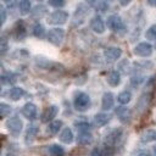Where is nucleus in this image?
<instances>
[{
	"mask_svg": "<svg viewBox=\"0 0 156 156\" xmlns=\"http://www.w3.org/2000/svg\"><path fill=\"white\" fill-rule=\"evenodd\" d=\"M73 106L79 112L87 111L89 108V106H90V98H89V95L87 93H84V91L76 93L74 99H73Z\"/></svg>",
	"mask_w": 156,
	"mask_h": 156,
	"instance_id": "nucleus-1",
	"label": "nucleus"
},
{
	"mask_svg": "<svg viewBox=\"0 0 156 156\" xmlns=\"http://www.w3.org/2000/svg\"><path fill=\"white\" fill-rule=\"evenodd\" d=\"M6 128L9 130V133L12 135V136H18L20 133L22 132V128H23V122L20 117L15 116V117H11L6 121Z\"/></svg>",
	"mask_w": 156,
	"mask_h": 156,
	"instance_id": "nucleus-2",
	"label": "nucleus"
},
{
	"mask_svg": "<svg viewBox=\"0 0 156 156\" xmlns=\"http://www.w3.org/2000/svg\"><path fill=\"white\" fill-rule=\"evenodd\" d=\"M65 38V30L62 28H52L48 32L46 39L49 43H51L55 46H60L62 40Z\"/></svg>",
	"mask_w": 156,
	"mask_h": 156,
	"instance_id": "nucleus-3",
	"label": "nucleus"
},
{
	"mask_svg": "<svg viewBox=\"0 0 156 156\" xmlns=\"http://www.w3.org/2000/svg\"><path fill=\"white\" fill-rule=\"evenodd\" d=\"M121 136H122V129H119V128L111 129L108 133H106V135H105V138H104V144H105V146L108 147V149L113 147V146L118 143V140L121 139Z\"/></svg>",
	"mask_w": 156,
	"mask_h": 156,
	"instance_id": "nucleus-4",
	"label": "nucleus"
},
{
	"mask_svg": "<svg viewBox=\"0 0 156 156\" xmlns=\"http://www.w3.org/2000/svg\"><path fill=\"white\" fill-rule=\"evenodd\" d=\"M68 20V13L63 10H56L54 11L50 16H49V20L48 22L50 24H63L66 23Z\"/></svg>",
	"mask_w": 156,
	"mask_h": 156,
	"instance_id": "nucleus-5",
	"label": "nucleus"
},
{
	"mask_svg": "<svg viewBox=\"0 0 156 156\" xmlns=\"http://www.w3.org/2000/svg\"><path fill=\"white\" fill-rule=\"evenodd\" d=\"M115 113L117 115L118 119L123 123V124H129L132 122L133 118V113L128 107H123V106H118L115 110Z\"/></svg>",
	"mask_w": 156,
	"mask_h": 156,
	"instance_id": "nucleus-6",
	"label": "nucleus"
},
{
	"mask_svg": "<svg viewBox=\"0 0 156 156\" xmlns=\"http://www.w3.org/2000/svg\"><path fill=\"white\" fill-rule=\"evenodd\" d=\"M106 26L113 32H119L123 28V21L118 15H110L106 20Z\"/></svg>",
	"mask_w": 156,
	"mask_h": 156,
	"instance_id": "nucleus-7",
	"label": "nucleus"
},
{
	"mask_svg": "<svg viewBox=\"0 0 156 156\" xmlns=\"http://www.w3.org/2000/svg\"><path fill=\"white\" fill-rule=\"evenodd\" d=\"M134 54L136 56H140V57H149L152 54V45L149 44V43H146V41L139 43L134 48Z\"/></svg>",
	"mask_w": 156,
	"mask_h": 156,
	"instance_id": "nucleus-8",
	"label": "nucleus"
},
{
	"mask_svg": "<svg viewBox=\"0 0 156 156\" xmlns=\"http://www.w3.org/2000/svg\"><path fill=\"white\" fill-rule=\"evenodd\" d=\"M58 112V107L56 105H51V106H48L43 112H41V116H40V119L43 123H48V122H52V119L56 117Z\"/></svg>",
	"mask_w": 156,
	"mask_h": 156,
	"instance_id": "nucleus-9",
	"label": "nucleus"
},
{
	"mask_svg": "<svg viewBox=\"0 0 156 156\" xmlns=\"http://www.w3.org/2000/svg\"><path fill=\"white\" fill-rule=\"evenodd\" d=\"M121 56H122V49H119V48L110 46V48H106V49L104 50V57H105L106 61H108V62L117 61Z\"/></svg>",
	"mask_w": 156,
	"mask_h": 156,
	"instance_id": "nucleus-10",
	"label": "nucleus"
},
{
	"mask_svg": "<svg viewBox=\"0 0 156 156\" xmlns=\"http://www.w3.org/2000/svg\"><path fill=\"white\" fill-rule=\"evenodd\" d=\"M21 113H22V116L26 117L27 119L33 121V119H35V117H37L38 110H37V106H35L33 102H27V104H24L23 107L21 108Z\"/></svg>",
	"mask_w": 156,
	"mask_h": 156,
	"instance_id": "nucleus-11",
	"label": "nucleus"
},
{
	"mask_svg": "<svg viewBox=\"0 0 156 156\" xmlns=\"http://www.w3.org/2000/svg\"><path fill=\"white\" fill-rule=\"evenodd\" d=\"M90 28L93 32L98 33V34H102L105 32V22L102 21L101 16L95 15L91 20H90Z\"/></svg>",
	"mask_w": 156,
	"mask_h": 156,
	"instance_id": "nucleus-12",
	"label": "nucleus"
},
{
	"mask_svg": "<svg viewBox=\"0 0 156 156\" xmlns=\"http://www.w3.org/2000/svg\"><path fill=\"white\" fill-rule=\"evenodd\" d=\"M88 13H89V7L88 6H85L84 4L78 5L77 9H76V12H74V22L78 23V24L84 22Z\"/></svg>",
	"mask_w": 156,
	"mask_h": 156,
	"instance_id": "nucleus-13",
	"label": "nucleus"
},
{
	"mask_svg": "<svg viewBox=\"0 0 156 156\" xmlns=\"http://www.w3.org/2000/svg\"><path fill=\"white\" fill-rule=\"evenodd\" d=\"M150 100H151V94L144 93L143 95H140V98L138 99V102L135 105V107H136V110H138L139 113H143L147 108V106L150 104Z\"/></svg>",
	"mask_w": 156,
	"mask_h": 156,
	"instance_id": "nucleus-14",
	"label": "nucleus"
},
{
	"mask_svg": "<svg viewBox=\"0 0 156 156\" xmlns=\"http://www.w3.org/2000/svg\"><path fill=\"white\" fill-rule=\"evenodd\" d=\"M113 105H115V96H113V94L110 93V91L104 93L102 99H101V108L104 111H108V110H111L113 107Z\"/></svg>",
	"mask_w": 156,
	"mask_h": 156,
	"instance_id": "nucleus-15",
	"label": "nucleus"
},
{
	"mask_svg": "<svg viewBox=\"0 0 156 156\" xmlns=\"http://www.w3.org/2000/svg\"><path fill=\"white\" fill-rule=\"evenodd\" d=\"M24 94H26V91L23 90V88H21V87H12L11 89L7 90L6 96H7V99H10L12 101H18Z\"/></svg>",
	"mask_w": 156,
	"mask_h": 156,
	"instance_id": "nucleus-16",
	"label": "nucleus"
},
{
	"mask_svg": "<svg viewBox=\"0 0 156 156\" xmlns=\"http://www.w3.org/2000/svg\"><path fill=\"white\" fill-rule=\"evenodd\" d=\"M39 133V127L37 126H29L27 128V132H26V135H24V143L26 144H30L34 141V139L37 138Z\"/></svg>",
	"mask_w": 156,
	"mask_h": 156,
	"instance_id": "nucleus-17",
	"label": "nucleus"
},
{
	"mask_svg": "<svg viewBox=\"0 0 156 156\" xmlns=\"http://www.w3.org/2000/svg\"><path fill=\"white\" fill-rule=\"evenodd\" d=\"M140 141L144 144L156 141V129H146L140 135Z\"/></svg>",
	"mask_w": 156,
	"mask_h": 156,
	"instance_id": "nucleus-18",
	"label": "nucleus"
},
{
	"mask_svg": "<svg viewBox=\"0 0 156 156\" xmlns=\"http://www.w3.org/2000/svg\"><path fill=\"white\" fill-rule=\"evenodd\" d=\"M73 132H72V129L71 128H63L62 129V132L60 133V135H58V139H60V141L61 143H63V144H71L72 141H73Z\"/></svg>",
	"mask_w": 156,
	"mask_h": 156,
	"instance_id": "nucleus-19",
	"label": "nucleus"
},
{
	"mask_svg": "<svg viewBox=\"0 0 156 156\" xmlns=\"http://www.w3.org/2000/svg\"><path fill=\"white\" fill-rule=\"evenodd\" d=\"M106 80L111 87H117L121 83V73H119V71H111L107 74Z\"/></svg>",
	"mask_w": 156,
	"mask_h": 156,
	"instance_id": "nucleus-20",
	"label": "nucleus"
},
{
	"mask_svg": "<svg viewBox=\"0 0 156 156\" xmlns=\"http://www.w3.org/2000/svg\"><path fill=\"white\" fill-rule=\"evenodd\" d=\"M77 143L79 145H89L93 143V135L90 132H82L77 135Z\"/></svg>",
	"mask_w": 156,
	"mask_h": 156,
	"instance_id": "nucleus-21",
	"label": "nucleus"
},
{
	"mask_svg": "<svg viewBox=\"0 0 156 156\" xmlns=\"http://www.w3.org/2000/svg\"><path fill=\"white\" fill-rule=\"evenodd\" d=\"M110 121H111V116L108 113H104V112H100V113L95 115V117H94V122L98 127H102V126L107 124Z\"/></svg>",
	"mask_w": 156,
	"mask_h": 156,
	"instance_id": "nucleus-22",
	"label": "nucleus"
},
{
	"mask_svg": "<svg viewBox=\"0 0 156 156\" xmlns=\"http://www.w3.org/2000/svg\"><path fill=\"white\" fill-rule=\"evenodd\" d=\"M13 34H15V38H16L17 40H21V39H23V38L26 37L27 32H26V27H24V24H23L22 21L17 22V24L15 26V28H13Z\"/></svg>",
	"mask_w": 156,
	"mask_h": 156,
	"instance_id": "nucleus-23",
	"label": "nucleus"
},
{
	"mask_svg": "<svg viewBox=\"0 0 156 156\" xmlns=\"http://www.w3.org/2000/svg\"><path fill=\"white\" fill-rule=\"evenodd\" d=\"M46 12H48L46 6L43 5V4H38V5H35V6L33 7V10H32V16L35 17V18H41L43 16L46 15Z\"/></svg>",
	"mask_w": 156,
	"mask_h": 156,
	"instance_id": "nucleus-24",
	"label": "nucleus"
},
{
	"mask_svg": "<svg viewBox=\"0 0 156 156\" xmlns=\"http://www.w3.org/2000/svg\"><path fill=\"white\" fill-rule=\"evenodd\" d=\"M49 154L51 156H65V149L58 144H52L49 146Z\"/></svg>",
	"mask_w": 156,
	"mask_h": 156,
	"instance_id": "nucleus-25",
	"label": "nucleus"
},
{
	"mask_svg": "<svg viewBox=\"0 0 156 156\" xmlns=\"http://www.w3.org/2000/svg\"><path fill=\"white\" fill-rule=\"evenodd\" d=\"M130 100H132V93L128 91V90H124V91H122L117 95V101L121 105H127Z\"/></svg>",
	"mask_w": 156,
	"mask_h": 156,
	"instance_id": "nucleus-26",
	"label": "nucleus"
},
{
	"mask_svg": "<svg viewBox=\"0 0 156 156\" xmlns=\"http://www.w3.org/2000/svg\"><path fill=\"white\" fill-rule=\"evenodd\" d=\"M30 7H32V5H30V1H28V0H22V1L18 2V9H20L21 15H27V13H29Z\"/></svg>",
	"mask_w": 156,
	"mask_h": 156,
	"instance_id": "nucleus-27",
	"label": "nucleus"
},
{
	"mask_svg": "<svg viewBox=\"0 0 156 156\" xmlns=\"http://www.w3.org/2000/svg\"><path fill=\"white\" fill-rule=\"evenodd\" d=\"M0 79H1L2 85H10V84H13L16 82V76L12 73H6V74H2Z\"/></svg>",
	"mask_w": 156,
	"mask_h": 156,
	"instance_id": "nucleus-28",
	"label": "nucleus"
},
{
	"mask_svg": "<svg viewBox=\"0 0 156 156\" xmlns=\"http://www.w3.org/2000/svg\"><path fill=\"white\" fill-rule=\"evenodd\" d=\"M61 127H62V121H60V119L52 121L51 123H49L48 130H49L51 134H56V133H58V130H60Z\"/></svg>",
	"mask_w": 156,
	"mask_h": 156,
	"instance_id": "nucleus-29",
	"label": "nucleus"
},
{
	"mask_svg": "<svg viewBox=\"0 0 156 156\" xmlns=\"http://www.w3.org/2000/svg\"><path fill=\"white\" fill-rule=\"evenodd\" d=\"M74 126L78 130V133H82V132H89L90 129V124L85 121H76L74 122Z\"/></svg>",
	"mask_w": 156,
	"mask_h": 156,
	"instance_id": "nucleus-30",
	"label": "nucleus"
},
{
	"mask_svg": "<svg viewBox=\"0 0 156 156\" xmlns=\"http://www.w3.org/2000/svg\"><path fill=\"white\" fill-rule=\"evenodd\" d=\"M90 6H93L96 11H106L108 7V4L106 1H91L89 2Z\"/></svg>",
	"mask_w": 156,
	"mask_h": 156,
	"instance_id": "nucleus-31",
	"label": "nucleus"
},
{
	"mask_svg": "<svg viewBox=\"0 0 156 156\" xmlns=\"http://www.w3.org/2000/svg\"><path fill=\"white\" fill-rule=\"evenodd\" d=\"M44 33H45V28L41 23H37L34 27H33V35L37 37V38H43L44 37Z\"/></svg>",
	"mask_w": 156,
	"mask_h": 156,
	"instance_id": "nucleus-32",
	"label": "nucleus"
},
{
	"mask_svg": "<svg viewBox=\"0 0 156 156\" xmlns=\"http://www.w3.org/2000/svg\"><path fill=\"white\" fill-rule=\"evenodd\" d=\"M11 111H12V108H11L10 105H7V104H5V102H1V104H0V116H1L2 118L7 117V116L11 113Z\"/></svg>",
	"mask_w": 156,
	"mask_h": 156,
	"instance_id": "nucleus-33",
	"label": "nucleus"
},
{
	"mask_svg": "<svg viewBox=\"0 0 156 156\" xmlns=\"http://www.w3.org/2000/svg\"><path fill=\"white\" fill-rule=\"evenodd\" d=\"M145 37L149 40H155L156 39V24H152V26L149 27V29H146Z\"/></svg>",
	"mask_w": 156,
	"mask_h": 156,
	"instance_id": "nucleus-34",
	"label": "nucleus"
},
{
	"mask_svg": "<svg viewBox=\"0 0 156 156\" xmlns=\"http://www.w3.org/2000/svg\"><path fill=\"white\" fill-rule=\"evenodd\" d=\"M9 49V44H7V39L5 37L0 38V54L4 55Z\"/></svg>",
	"mask_w": 156,
	"mask_h": 156,
	"instance_id": "nucleus-35",
	"label": "nucleus"
},
{
	"mask_svg": "<svg viewBox=\"0 0 156 156\" xmlns=\"http://www.w3.org/2000/svg\"><path fill=\"white\" fill-rule=\"evenodd\" d=\"M48 4L50 5V6H54V7H63L65 5H66V2L63 1V0H49L48 1Z\"/></svg>",
	"mask_w": 156,
	"mask_h": 156,
	"instance_id": "nucleus-36",
	"label": "nucleus"
},
{
	"mask_svg": "<svg viewBox=\"0 0 156 156\" xmlns=\"http://www.w3.org/2000/svg\"><path fill=\"white\" fill-rule=\"evenodd\" d=\"M0 20H1V26H4L5 24V22H6V9L4 7V5L1 4L0 5Z\"/></svg>",
	"mask_w": 156,
	"mask_h": 156,
	"instance_id": "nucleus-37",
	"label": "nucleus"
},
{
	"mask_svg": "<svg viewBox=\"0 0 156 156\" xmlns=\"http://www.w3.org/2000/svg\"><path fill=\"white\" fill-rule=\"evenodd\" d=\"M144 80V78L141 77V76H133L132 78H130V83H132V85H138L140 82H143Z\"/></svg>",
	"mask_w": 156,
	"mask_h": 156,
	"instance_id": "nucleus-38",
	"label": "nucleus"
},
{
	"mask_svg": "<svg viewBox=\"0 0 156 156\" xmlns=\"http://www.w3.org/2000/svg\"><path fill=\"white\" fill-rule=\"evenodd\" d=\"M90 156H105V155L102 154V151L99 147H94L90 152Z\"/></svg>",
	"mask_w": 156,
	"mask_h": 156,
	"instance_id": "nucleus-39",
	"label": "nucleus"
},
{
	"mask_svg": "<svg viewBox=\"0 0 156 156\" xmlns=\"http://www.w3.org/2000/svg\"><path fill=\"white\" fill-rule=\"evenodd\" d=\"M138 156H151V155L147 150H140V151H138Z\"/></svg>",
	"mask_w": 156,
	"mask_h": 156,
	"instance_id": "nucleus-40",
	"label": "nucleus"
},
{
	"mask_svg": "<svg viewBox=\"0 0 156 156\" xmlns=\"http://www.w3.org/2000/svg\"><path fill=\"white\" fill-rule=\"evenodd\" d=\"M147 4L150 6H156V0H147Z\"/></svg>",
	"mask_w": 156,
	"mask_h": 156,
	"instance_id": "nucleus-41",
	"label": "nucleus"
},
{
	"mask_svg": "<svg viewBox=\"0 0 156 156\" xmlns=\"http://www.w3.org/2000/svg\"><path fill=\"white\" fill-rule=\"evenodd\" d=\"M121 4H122V5H128L129 1H121Z\"/></svg>",
	"mask_w": 156,
	"mask_h": 156,
	"instance_id": "nucleus-42",
	"label": "nucleus"
},
{
	"mask_svg": "<svg viewBox=\"0 0 156 156\" xmlns=\"http://www.w3.org/2000/svg\"><path fill=\"white\" fill-rule=\"evenodd\" d=\"M154 156H156V146H154Z\"/></svg>",
	"mask_w": 156,
	"mask_h": 156,
	"instance_id": "nucleus-43",
	"label": "nucleus"
},
{
	"mask_svg": "<svg viewBox=\"0 0 156 156\" xmlns=\"http://www.w3.org/2000/svg\"><path fill=\"white\" fill-rule=\"evenodd\" d=\"M2 156H11V155H2Z\"/></svg>",
	"mask_w": 156,
	"mask_h": 156,
	"instance_id": "nucleus-44",
	"label": "nucleus"
}]
</instances>
